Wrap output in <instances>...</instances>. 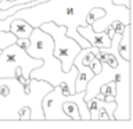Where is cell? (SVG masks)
<instances>
[{
	"instance_id": "15",
	"label": "cell",
	"mask_w": 133,
	"mask_h": 129,
	"mask_svg": "<svg viewBox=\"0 0 133 129\" xmlns=\"http://www.w3.org/2000/svg\"><path fill=\"white\" fill-rule=\"evenodd\" d=\"M31 115H32V111H31V108H29L28 106H24V107L18 111L19 119H31Z\"/></svg>"
},
{
	"instance_id": "10",
	"label": "cell",
	"mask_w": 133,
	"mask_h": 129,
	"mask_svg": "<svg viewBox=\"0 0 133 129\" xmlns=\"http://www.w3.org/2000/svg\"><path fill=\"white\" fill-rule=\"evenodd\" d=\"M32 29H33V27L31 24H28L25 20L14 18V20H11L8 31H10L11 33H14L17 37H29Z\"/></svg>"
},
{
	"instance_id": "11",
	"label": "cell",
	"mask_w": 133,
	"mask_h": 129,
	"mask_svg": "<svg viewBox=\"0 0 133 129\" xmlns=\"http://www.w3.org/2000/svg\"><path fill=\"white\" fill-rule=\"evenodd\" d=\"M118 51L125 60H130V24L125 25L118 43Z\"/></svg>"
},
{
	"instance_id": "17",
	"label": "cell",
	"mask_w": 133,
	"mask_h": 129,
	"mask_svg": "<svg viewBox=\"0 0 133 129\" xmlns=\"http://www.w3.org/2000/svg\"><path fill=\"white\" fill-rule=\"evenodd\" d=\"M112 3L114 4H122V6L130 8V0H112Z\"/></svg>"
},
{
	"instance_id": "1",
	"label": "cell",
	"mask_w": 133,
	"mask_h": 129,
	"mask_svg": "<svg viewBox=\"0 0 133 129\" xmlns=\"http://www.w3.org/2000/svg\"><path fill=\"white\" fill-rule=\"evenodd\" d=\"M93 7H101L105 11L104 17L91 24V28L96 32L105 31L115 20L122 21L125 25L130 24V8L122 4H114L112 0H47L33 7L18 10L12 15L0 20V31L10 32V22L14 18H22L33 28L51 21L56 25H64L66 28V36L76 40L82 49H86L90 43L79 35L78 27L87 25L86 14Z\"/></svg>"
},
{
	"instance_id": "12",
	"label": "cell",
	"mask_w": 133,
	"mask_h": 129,
	"mask_svg": "<svg viewBox=\"0 0 133 129\" xmlns=\"http://www.w3.org/2000/svg\"><path fill=\"white\" fill-rule=\"evenodd\" d=\"M62 111L69 117L71 119H81V114H79V107L75 101H64L62 103Z\"/></svg>"
},
{
	"instance_id": "14",
	"label": "cell",
	"mask_w": 133,
	"mask_h": 129,
	"mask_svg": "<svg viewBox=\"0 0 133 129\" xmlns=\"http://www.w3.org/2000/svg\"><path fill=\"white\" fill-rule=\"evenodd\" d=\"M89 67L94 74H98L100 71H101V62H100V60L97 57H93V60L89 62Z\"/></svg>"
},
{
	"instance_id": "9",
	"label": "cell",
	"mask_w": 133,
	"mask_h": 129,
	"mask_svg": "<svg viewBox=\"0 0 133 129\" xmlns=\"http://www.w3.org/2000/svg\"><path fill=\"white\" fill-rule=\"evenodd\" d=\"M74 65L76 67V69H78V75H76V79H75V90L76 92H85L87 82L93 78L94 72L90 69L89 65L82 64L81 54L79 53H78V56L74 58Z\"/></svg>"
},
{
	"instance_id": "7",
	"label": "cell",
	"mask_w": 133,
	"mask_h": 129,
	"mask_svg": "<svg viewBox=\"0 0 133 129\" xmlns=\"http://www.w3.org/2000/svg\"><path fill=\"white\" fill-rule=\"evenodd\" d=\"M40 65V58L31 57L17 43L8 44L0 51V78H15L17 68L21 67L24 78L29 79V72Z\"/></svg>"
},
{
	"instance_id": "13",
	"label": "cell",
	"mask_w": 133,
	"mask_h": 129,
	"mask_svg": "<svg viewBox=\"0 0 133 129\" xmlns=\"http://www.w3.org/2000/svg\"><path fill=\"white\" fill-rule=\"evenodd\" d=\"M104 14H105V11H104V8H101V7H93V8H90L89 12L86 14V22L91 25L96 20L104 17Z\"/></svg>"
},
{
	"instance_id": "6",
	"label": "cell",
	"mask_w": 133,
	"mask_h": 129,
	"mask_svg": "<svg viewBox=\"0 0 133 129\" xmlns=\"http://www.w3.org/2000/svg\"><path fill=\"white\" fill-rule=\"evenodd\" d=\"M42 31L47 32L53 39V54L61 62L62 71L68 72L74 65V58L81 51V46L72 37L66 36V28L64 25H56L51 21L43 22L39 27Z\"/></svg>"
},
{
	"instance_id": "2",
	"label": "cell",
	"mask_w": 133,
	"mask_h": 129,
	"mask_svg": "<svg viewBox=\"0 0 133 129\" xmlns=\"http://www.w3.org/2000/svg\"><path fill=\"white\" fill-rule=\"evenodd\" d=\"M122 33L115 32L111 37L110 47H100L98 51L111 53L116 60V67H111L108 62H101V71L94 74L87 82L83 100L93 99L100 92V86L107 82H115V99L116 104L114 111V119H130V60H125L118 51V43Z\"/></svg>"
},
{
	"instance_id": "4",
	"label": "cell",
	"mask_w": 133,
	"mask_h": 129,
	"mask_svg": "<svg viewBox=\"0 0 133 129\" xmlns=\"http://www.w3.org/2000/svg\"><path fill=\"white\" fill-rule=\"evenodd\" d=\"M28 49L25 50L31 57L40 58L42 65L32 69L29 72V79H37V81H46L53 87L65 82L71 93H76L75 90V79L78 75L76 67L72 65L68 72L62 71L61 62L53 54V39L47 32L42 31L39 27L33 28L29 35Z\"/></svg>"
},
{
	"instance_id": "8",
	"label": "cell",
	"mask_w": 133,
	"mask_h": 129,
	"mask_svg": "<svg viewBox=\"0 0 133 129\" xmlns=\"http://www.w3.org/2000/svg\"><path fill=\"white\" fill-rule=\"evenodd\" d=\"M79 35L83 36L85 39L90 43V46H96V47H110L111 44V37L108 36L107 29L105 31H100L96 32L93 31L90 24L85 25V27H78Z\"/></svg>"
},
{
	"instance_id": "18",
	"label": "cell",
	"mask_w": 133,
	"mask_h": 129,
	"mask_svg": "<svg viewBox=\"0 0 133 129\" xmlns=\"http://www.w3.org/2000/svg\"><path fill=\"white\" fill-rule=\"evenodd\" d=\"M105 101H114V96H104Z\"/></svg>"
},
{
	"instance_id": "5",
	"label": "cell",
	"mask_w": 133,
	"mask_h": 129,
	"mask_svg": "<svg viewBox=\"0 0 133 129\" xmlns=\"http://www.w3.org/2000/svg\"><path fill=\"white\" fill-rule=\"evenodd\" d=\"M83 96L85 92L71 93L65 82L54 86L42 99V111H43L44 119H71L61 108L64 101H75L79 107L81 119H90L89 108L83 100Z\"/></svg>"
},
{
	"instance_id": "16",
	"label": "cell",
	"mask_w": 133,
	"mask_h": 129,
	"mask_svg": "<svg viewBox=\"0 0 133 129\" xmlns=\"http://www.w3.org/2000/svg\"><path fill=\"white\" fill-rule=\"evenodd\" d=\"M15 43L18 44L21 49L26 50V49H28V46H29V43H31V40H29V37H17Z\"/></svg>"
},
{
	"instance_id": "19",
	"label": "cell",
	"mask_w": 133,
	"mask_h": 129,
	"mask_svg": "<svg viewBox=\"0 0 133 129\" xmlns=\"http://www.w3.org/2000/svg\"><path fill=\"white\" fill-rule=\"evenodd\" d=\"M0 2H2V0H0Z\"/></svg>"
},
{
	"instance_id": "3",
	"label": "cell",
	"mask_w": 133,
	"mask_h": 129,
	"mask_svg": "<svg viewBox=\"0 0 133 129\" xmlns=\"http://www.w3.org/2000/svg\"><path fill=\"white\" fill-rule=\"evenodd\" d=\"M53 89L46 81L29 79L22 83L17 78H0V119H19L18 111L28 106L31 119H44L42 99Z\"/></svg>"
}]
</instances>
